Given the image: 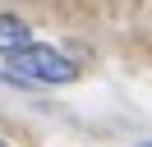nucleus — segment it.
<instances>
[{
  "instance_id": "1",
  "label": "nucleus",
  "mask_w": 152,
  "mask_h": 147,
  "mask_svg": "<svg viewBox=\"0 0 152 147\" xmlns=\"http://www.w3.org/2000/svg\"><path fill=\"white\" fill-rule=\"evenodd\" d=\"M5 78L10 83H28V87H46V83H74L78 78V64L65 60L60 51H51V46H23V51L10 55V64H5Z\"/></svg>"
},
{
  "instance_id": "2",
  "label": "nucleus",
  "mask_w": 152,
  "mask_h": 147,
  "mask_svg": "<svg viewBox=\"0 0 152 147\" xmlns=\"http://www.w3.org/2000/svg\"><path fill=\"white\" fill-rule=\"evenodd\" d=\"M23 46H32L28 41V23L14 18V14H0V51L14 55V51H23Z\"/></svg>"
},
{
  "instance_id": "3",
  "label": "nucleus",
  "mask_w": 152,
  "mask_h": 147,
  "mask_svg": "<svg viewBox=\"0 0 152 147\" xmlns=\"http://www.w3.org/2000/svg\"><path fill=\"white\" fill-rule=\"evenodd\" d=\"M0 147H10V143H5V138H0Z\"/></svg>"
},
{
  "instance_id": "4",
  "label": "nucleus",
  "mask_w": 152,
  "mask_h": 147,
  "mask_svg": "<svg viewBox=\"0 0 152 147\" xmlns=\"http://www.w3.org/2000/svg\"><path fill=\"white\" fill-rule=\"evenodd\" d=\"M143 147H152V143H143Z\"/></svg>"
}]
</instances>
